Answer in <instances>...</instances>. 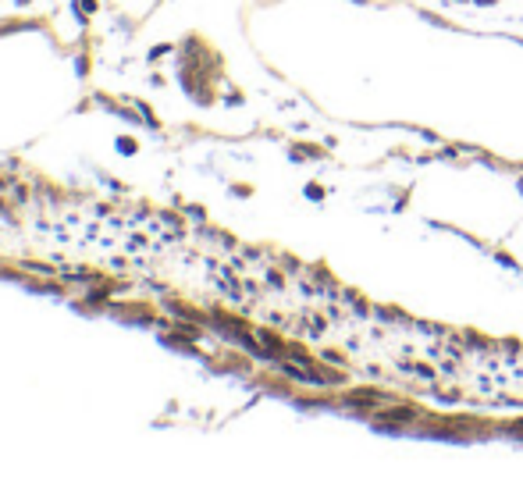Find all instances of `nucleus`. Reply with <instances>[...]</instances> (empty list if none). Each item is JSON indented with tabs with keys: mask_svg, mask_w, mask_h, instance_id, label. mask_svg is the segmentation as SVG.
<instances>
[{
	"mask_svg": "<svg viewBox=\"0 0 523 484\" xmlns=\"http://www.w3.org/2000/svg\"><path fill=\"white\" fill-rule=\"evenodd\" d=\"M449 4L481 18H523V0H449Z\"/></svg>",
	"mask_w": 523,
	"mask_h": 484,
	"instance_id": "obj_1",
	"label": "nucleus"
}]
</instances>
